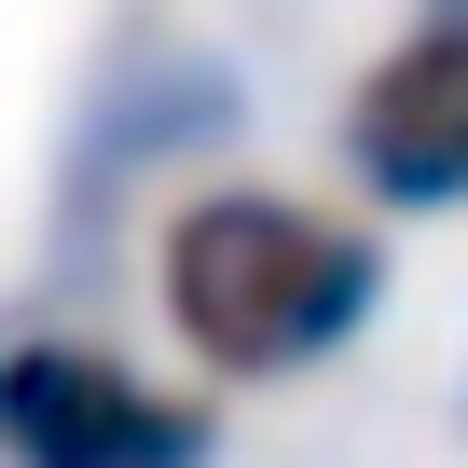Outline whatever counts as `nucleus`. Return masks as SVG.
<instances>
[{"instance_id": "f257e3e1", "label": "nucleus", "mask_w": 468, "mask_h": 468, "mask_svg": "<svg viewBox=\"0 0 468 468\" xmlns=\"http://www.w3.org/2000/svg\"><path fill=\"white\" fill-rule=\"evenodd\" d=\"M165 331L220 372V386H303L331 358H358V331L386 317V234L262 179H220L165 207L152 249Z\"/></svg>"}, {"instance_id": "f03ea898", "label": "nucleus", "mask_w": 468, "mask_h": 468, "mask_svg": "<svg viewBox=\"0 0 468 468\" xmlns=\"http://www.w3.org/2000/svg\"><path fill=\"white\" fill-rule=\"evenodd\" d=\"M220 413L83 331H0V468H207Z\"/></svg>"}, {"instance_id": "7ed1b4c3", "label": "nucleus", "mask_w": 468, "mask_h": 468, "mask_svg": "<svg viewBox=\"0 0 468 468\" xmlns=\"http://www.w3.org/2000/svg\"><path fill=\"white\" fill-rule=\"evenodd\" d=\"M345 179L386 220H454L468 207V15L399 28L345 83Z\"/></svg>"}, {"instance_id": "20e7f679", "label": "nucleus", "mask_w": 468, "mask_h": 468, "mask_svg": "<svg viewBox=\"0 0 468 468\" xmlns=\"http://www.w3.org/2000/svg\"><path fill=\"white\" fill-rule=\"evenodd\" d=\"M220 124H234V69H220V56H152L138 83H111V97H97L83 165H97V179H124V165H152L165 138H220Z\"/></svg>"}, {"instance_id": "39448f33", "label": "nucleus", "mask_w": 468, "mask_h": 468, "mask_svg": "<svg viewBox=\"0 0 468 468\" xmlns=\"http://www.w3.org/2000/svg\"><path fill=\"white\" fill-rule=\"evenodd\" d=\"M427 15H468V0H427Z\"/></svg>"}, {"instance_id": "423d86ee", "label": "nucleus", "mask_w": 468, "mask_h": 468, "mask_svg": "<svg viewBox=\"0 0 468 468\" xmlns=\"http://www.w3.org/2000/svg\"><path fill=\"white\" fill-rule=\"evenodd\" d=\"M454 413H468V386H454Z\"/></svg>"}]
</instances>
